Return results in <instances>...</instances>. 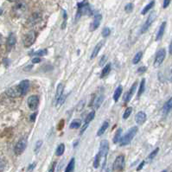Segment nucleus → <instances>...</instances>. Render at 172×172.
<instances>
[{
    "label": "nucleus",
    "mask_w": 172,
    "mask_h": 172,
    "mask_svg": "<svg viewBox=\"0 0 172 172\" xmlns=\"http://www.w3.org/2000/svg\"><path fill=\"white\" fill-rule=\"evenodd\" d=\"M26 10V4L23 3H18L13 7V12L16 16H22Z\"/></svg>",
    "instance_id": "4468645a"
},
{
    "label": "nucleus",
    "mask_w": 172,
    "mask_h": 172,
    "mask_svg": "<svg viewBox=\"0 0 172 172\" xmlns=\"http://www.w3.org/2000/svg\"><path fill=\"white\" fill-rule=\"evenodd\" d=\"M6 94L10 97H18V96H21V92L19 89V87L18 85L15 86V87H10L9 89L6 91Z\"/></svg>",
    "instance_id": "2eb2a0df"
},
{
    "label": "nucleus",
    "mask_w": 172,
    "mask_h": 172,
    "mask_svg": "<svg viewBox=\"0 0 172 172\" xmlns=\"http://www.w3.org/2000/svg\"><path fill=\"white\" fill-rule=\"evenodd\" d=\"M162 172H167V171H162Z\"/></svg>",
    "instance_id": "052dcab7"
},
{
    "label": "nucleus",
    "mask_w": 172,
    "mask_h": 172,
    "mask_svg": "<svg viewBox=\"0 0 172 172\" xmlns=\"http://www.w3.org/2000/svg\"><path fill=\"white\" fill-rule=\"evenodd\" d=\"M6 167V161L4 158H0V172L4 171Z\"/></svg>",
    "instance_id": "4c0bfd02"
},
{
    "label": "nucleus",
    "mask_w": 172,
    "mask_h": 172,
    "mask_svg": "<svg viewBox=\"0 0 172 172\" xmlns=\"http://www.w3.org/2000/svg\"><path fill=\"white\" fill-rule=\"evenodd\" d=\"M138 126H132V128H130L129 131L125 134V136L123 138H121V139H120V145L121 146H126V145L130 144V143L132 142L133 138L138 133Z\"/></svg>",
    "instance_id": "f03ea898"
},
{
    "label": "nucleus",
    "mask_w": 172,
    "mask_h": 172,
    "mask_svg": "<svg viewBox=\"0 0 172 172\" xmlns=\"http://www.w3.org/2000/svg\"><path fill=\"white\" fill-rule=\"evenodd\" d=\"M154 4H155V2H154V1H151V2H150V3H149V4H147L146 6H145V7L144 8V10H142L141 14H142V15H144V14H146V13H147V12H148V11L150 10V9L153 7V6H154Z\"/></svg>",
    "instance_id": "2f4dec72"
},
{
    "label": "nucleus",
    "mask_w": 172,
    "mask_h": 172,
    "mask_svg": "<svg viewBox=\"0 0 172 172\" xmlns=\"http://www.w3.org/2000/svg\"><path fill=\"white\" fill-rule=\"evenodd\" d=\"M165 55H166V51L165 49H161L157 51L156 57H155V61H154V67H159L163 61L165 60Z\"/></svg>",
    "instance_id": "0eeeda50"
},
{
    "label": "nucleus",
    "mask_w": 172,
    "mask_h": 172,
    "mask_svg": "<svg viewBox=\"0 0 172 172\" xmlns=\"http://www.w3.org/2000/svg\"><path fill=\"white\" fill-rule=\"evenodd\" d=\"M108 150H109V143L107 140L104 139L100 142L99 153H98L99 157V165L101 166V169H103L105 167Z\"/></svg>",
    "instance_id": "f257e3e1"
},
{
    "label": "nucleus",
    "mask_w": 172,
    "mask_h": 172,
    "mask_svg": "<svg viewBox=\"0 0 172 172\" xmlns=\"http://www.w3.org/2000/svg\"><path fill=\"white\" fill-rule=\"evenodd\" d=\"M137 86H138V83L134 82L132 84V87H131V89L128 91L127 93L125 94V96H124V101L125 102H129L130 100H131V99H132V96L133 95V93H135V91L137 89Z\"/></svg>",
    "instance_id": "f3484780"
},
{
    "label": "nucleus",
    "mask_w": 172,
    "mask_h": 172,
    "mask_svg": "<svg viewBox=\"0 0 172 172\" xmlns=\"http://www.w3.org/2000/svg\"><path fill=\"white\" fill-rule=\"evenodd\" d=\"M66 98H67V95L62 94V95L56 100V107H59L61 105H62V104H63V103L65 102V100H66Z\"/></svg>",
    "instance_id": "72a5a7b5"
},
{
    "label": "nucleus",
    "mask_w": 172,
    "mask_h": 172,
    "mask_svg": "<svg viewBox=\"0 0 172 172\" xmlns=\"http://www.w3.org/2000/svg\"><path fill=\"white\" fill-rule=\"evenodd\" d=\"M101 19H102V16L100 14H97L95 15L93 20L92 21V22L90 23V31H94L96 30L99 27V24L101 22Z\"/></svg>",
    "instance_id": "9b49d317"
},
{
    "label": "nucleus",
    "mask_w": 172,
    "mask_h": 172,
    "mask_svg": "<svg viewBox=\"0 0 172 172\" xmlns=\"http://www.w3.org/2000/svg\"><path fill=\"white\" fill-rule=\"evenodd\" d=\"M110 33H111V30L108 28V27H105L102 30V36L104 37H107L109 35H110Z\"/></svg>",
    "instance_id": "ea45409f"
},
{
    "label": "nucleus",
    "mask_w": 172,
    "mask_h": 172,
    "mask_svg": "<svg viewBox=\"0 0 172 172\" xmlns=\"http://www.w3.org/2000/svg\"><path fill=\"white\" fill-rule=\"evenodd\" d=\"M106 172H113V170H112V167H108L107 170H106Z\"/></svg>",
    "instance_id": "6e6d98bb"
},
{
    "label": "nucleus",
    "mask_w": 172,
    "mask_h": 172,
    "mask_svg": "<svg viewBox=\"0 0 172 172\" xmlns=\"http://www.w3.org/2000/svg\"><path fill=\"white\" fill-rule=\"evenodd\" d=\"M105 56H103V57H102V59H100V61H99V65H100V66L104 64V62H105Z\"/></svg>",
    "instance_id": "864d4df0"
},
{
    "label": "nucleus",
    "mask_w": 172,
    "mask_h": 172,
    "mask_svg": "<svg viewBox=\"0 0 172 172\" xmlns=\"http://www.w3.org/2000/svg\"><path fill=\"white\" fill-rule=\"evenodd\" d=\"M19 87V89H20V92H21V96H23L25 95L28 91H29V88H30V82L28 80H23L21 82L19 83L18 85Z\"/></svg>",
    "instance_id": "ddd939ff"
},
{
    "label": "nucleus",
    "mask_w": 172,
    "mask_h": 172,
    "mask_svg": "<svg viewBox=\"0 0 172 172\" xmlns=\"http://www.w3.org/2000/svg\"><path fill=\"white\" fill-rule=\"evenodd\" d=\"M122 90H123V87L122 86H119L116 89H115V92L113 93V100L114 101H118L119 99L121 96V93H122Z\"/></svg>",
    "instance_id": "b1692460"
},
{
    "label": "nucleus",
    "mask_w": 172,
    "mask_h": 172,
    "mask_svg": "<svg viewBox=\"0 0 172 172\" xmlns=\"http://www.w3.org/2000/svg\"><path fill=\"white\" fill-rule=\"evenodd\" d=\"M92 10L89 6V4L87 2H79L78 3V10L76 13V21L81 18L83 15H91Z\"/></svg>",
    "instance_id": "7ed1b4c3"
},
{
    "label": "nucleus",
    "mask_w": 172,
    "mask_h": 172,
    "mask_svg": "<svg viewBox=\"0 0 172 172\" xmlns=\"http://www.w3.org/2000/svg\"><path fill=\"white\" fill-rule=\"evenodd\" d=\"M1 40H2V39H1V36H0V45H1Z\"/></svg>",
    "instance_id": "bf43d9fd"
},
{
    "label": "nucleus",
    "mask_w": 172,
    "mask_h": 172,
    "mask_svg": "<svg viewBox=\"0 0 172 172\" xmlns=\"http://www.w3.org/2000/svg\"><path fill=\"white\" fill-rule=\"evenodd\" d=\"M104 45V42H100V43H99L95 47H94V49H93V52H92V55H91V59H93L94 57H96L97 56V55L99 52V50L101 49V48H102V46Z\"/></svg>",
    "instance_id": "412c9836"
},
{
    "label": "nucleus",
    "mask_w": 172,
    "mask_h": 172,
    "mask_svg": "<svg viewBox=\"0 0 172 172\" xmlns=\"http://www.w3.org/2000/svg\"><path fill=\"white\" fill-rule=\"evenodd\" d=\"M64 151H65V145L64 144H61L60 145H58L57 149L55 150V155L57 157H60L64 153Z\"/></svg>",
    "instance_id": "c85d7f7f"
},
{
    "label": "nucleus",
    "mask_w": 172,
    "mask_h": 172,
    "mask_svg": "<svg viewBox=\"0 0 172 172\" xmlns=\"http://www.w3.org/2000/svg\"><path fill=\"white\" fill-rule=\"evenodd\" d=\"M16 43V36L13 33H10L9 35L7 38V42H6V48H7L8 51L11 50V49L15 46Z\"/></svg>",
    "instance_id": "dca6fc26"
},
{
    "label": "nucleus",
    "mask_w": 172,
    "mask_h": 172,
    "mask_svg": "<svg viewBox=\"0 0 172 172\" xmlns=\"http://www.w3.org/2000/svg\"><path fill=\"white\" fill-rule=\"evenodd\" d=\"M47 53H48V50L47 49H41V50H39V51H37V52L34 53V55H37V56H43V55H47Z\"/></svg>",
    "instance_id": "e433bc0d"
},
{
    "label": "nucleus",
    "mask_w": 172,
    "mask_h": 172,
    "mask_svg": "<svg viewBox=\"0 0 172 172\" xmlns=\"http://www.w3.org/2000/svg\"><path fill=\"white\" fill-rule=\"evenodd\" d=\"M126 165V160H125V156L124 155H120L116 157L113 165H112V170L113 171L121 172L125 169Z\"/></svg>",
    "instance_id": "20e7f679"
},
{
    "label": "nucleus",
    "mask_w": 172,
    "mask_h": 172,
    "mask_svg": "<svg viewBox=\"0 0 172 172\" xmlns=\"http://www.w3.org/2000/svg\"><path fill=\"white\" fill-rule=\"evenodd\" d=\"M93 167L95 169H97L99 167V155H96L95 157H94V161H93Z\"/></svg>",
    "instance_id": "a19ab883"
},
{
    "label": "nucleus",
    "mask_w": 172,
    "mask_h": 172,
    "mask_svg": "<svg viewBox=\"0 0 172 172\" xmlns=\"http://www.w3.org/2000/svg\"><path fill=\"white\" fill-rule=\"evenodd\" d=\"M158 150H159V148H157V149H155V150H153L152 152H150V155L147 157V160H148L149 162H150L151 160H153V159L155 158V157L157 156V154L158 153Z\"/></svg>",
    "instance_id": "f704fd0d"
},
{
    "label": "nucleus",
    "mask_w": 172,
    "mask_h": 172,
    "mask_svg": "<svg viewBox=\"0 0 172 172\" xmlns=\"http://www.w3.org/2000/svg\"><path fill=\"white\" fill-rule=\"evenodd\" d=\"M81 126H82V121H81V120H74L71 122L69 127H70V129H78Z\"/></svg>",
    "instance_id": "c756f323"
},
{
    "label": "nucleus",
    "mask_w": 172,
    "mask_h": 172,
    "mask_svg": "<svg viewBox=\"0 0 172 172\" xmlns=\"http://www.w3.org/2000/svg\"><path fill=\"white\" fill-rule=\"evenodd\" d=\"M35 166H36V163H33L32 165H30L29 168H28V171H31V170H33V169L35 168Z\"/></svg>",
    "instance_id": "603ef678"
},
{
    "label": "nucleus",
    "mask_w": 172,
    "mask_h": 172,
    "mask_svg": "<svg viewBox=\"0 0 172 172\" xmlns=\"http://www.w3.org/2000/svg\"><path fill=\"white\" fill-rule=\"evenodd\" d=\"M142 55H143V53L141 52V51H139V52L137 53V54L135 55L133 60H132V63H133V64H138V63L140 61V60H141Z\"/></svg>",
    "instance_id": "473e14b6"
},
{
    "label": "nucleus",
    "mask_w": 172,
    "mask_h": 172,
    "mask_svg": "<svg viewBox=\"0 0 172 172\" xmlns=\"http://www.w3.org/2000/svg\"><path fill=\"white\" fill-rule=\"evenodd\" d=\"M41 17H42V16H41L40 13H38V12L33 13V14L29 17L28 22H27V25H29V26H34L35 24H37V23L41 20Z\"/></svg>",
    "instance_id": "f8f14e48"
},
{
    "label": "nucleus",
    "mask_w": 172,
    "mask_h": 172,
    "mask_svg": "<svg viewBox=\"0 0 172 172\" xmlns=\"http://www.w3.org/2000/svg\"><path fill=\"white\" fill-rule=\"evenodd\" d=\"M145 71H146V67H141L138 69V73H143V72H145Z\"/></svg>",
    "instance_id": "09e8293b"
},
{
    "label": "nucleus",
    "mask_w": 172,
    "mask_h": 172,
    "mask_svg": "<svg viewBox=\"0 0 172 172\" xmlns=\"http://www.w3.org/2000/svg\"><path fill=\"white\" fill-rule=\"evenodd\" d=\"M27 147V139L26 138H22L20 139L18 142L16 143L15 148H14V151H15L16 155H21L24 150Z\"/></svg>",
    "instance_id": "423d86ee"
},
{
    "label": "nucleus",
    "mask_w": 172,
    "mask_h": 172,
    "mask_svg": "<svg viewBox=\"0 0 172 172\" xmlns=\"http://www.w3.org/2000/svg\"><path fill=\"white\" fill-rule=\"evenodd\" d=\"M42 144H43V141H42V140H39V141L37 142V144H36V147H35V152H37L38 150L41 148Z\"/></svg>",
    "instance_id": "79ce46f5"
},
{
    "label": "nucleus",
    "mask_w": 172,
    "mask_h": 172,
    "mask_svg": "<svg viewBox=\"0 0 172 172\" xmlns=\"http://www.w3.org/2000/svg\"><path fill=\"white\" fill-rule=\"evenodd\" d=\"M41 61V59L39 58V57H36V58H34L33 60H32V63H38V62H40Z\"/></svg>",
    "instance_id": "8fccbe9b"
},
{
    "label": "nucleus",
    "mask_w": 172,
    "mask_h": 172,
    "mask_svg": "<svg viewBox=\"0 0 172 172\" xmlns=\"http://www.w3.org/2000/svg\"><path fill=\"white\" fill-rule=\"evenodd\" d=\"M156 16H157V14H156V12H151L150 14V16H148V18H147V20H146V22H144V24L143 25V27L141 28V30H140V32L141 33H144L146 30L149 29V27H150V25L152 24V22H154V20H155V18H156Z\"/></svg>",
    "instance_id": "1a4fd4ad"
},
{
    "label": "nucleus",
    "mask_w": 172,
    "mask_h": 172,
    "mask_svg": "<svg viewBox=\"0 0 172 172\" xmlns=\"http://www.w3.org/2000/svg\"><path fill=\"white\" fill-rule=\"evenodd\" d=\"M111 71V63H108L105 65V67L102 69V72H101V75H100V78H103L105 77V75H107Z\"/></svg>",
    "instance_id": "cd10ccee"
},
{
    "label": "nucleus",
    "mask_w": 172,
    "mask_h": 172,
    "mask_svg": "<svg viewBox=\"0 0 172 172\" xmlns=\"http://www.w3.org/2000/svg\"><path fill=\"white\" fill-rule=\"evenodd\" d=\"M55 165H56V162H54L52 165H51V167L49 169V172H54L55 171Z\"/></svg>",
    "instance_id": "a18cd8bd"
},
{
    "label": "nucleus",
    "mask_w": 172,
    "mask_h": 172,
    "mask_svg": "<svg viewBox=\"0 0 172 172\" xmlns=\"http://www.w3.org/2000/svg\"><path fill=\"white\" fill-rule=\"evenodd\" d=\"M37 112H35V113H33L31 116H30V120L31 121H35V120H36V117H37Z\"/></svg>",
    "instance_id": "3c124183"
},
{
    "label": "nucleus",
    "mask_w": 172,
    "mask_h": 172,
    "mask_svg": "<svg viewBox=\"0 0 172 172\" xmlns=\"http://www.w3.org/2000/svg\"><path fill=\"white\" fill-rule=\"evenodd\" d=\"M2 12H3V10H2V9H0V15L2 14Z\"/></svg>",
    "instance_id": "4d7b16f0"
},
{
    "label": "nucleus",
    "mask_w": 172,
    "mask_h": 172,
    "mask_svg": "<svg viewBox=\"0 0 172 172\" xmlns=\"http://www.w3.org/2000/svg\"><path fill=\"white\" fill-rule=\"evenodd\" d=\"M169 52L171 55H172V41L171 43V44H170V47H169Z\"/></svg>",
    "instance_id": "5fc2aeb1"
},
{
    "label": "nucleus",
    "mask_w": 172,
    "mask_h": 172,
    "mask_svg": "<svg viewBox=\"0 0 172 172\" xmlns=\"http://www.w3.org/2000/svg\"><path fill=\"white\" fill-rule=\"evenodd\" d=\"M103 100H104V94L99 93L97 95H95L93 100L92 101V105H93L94 108H98L100 105V104L103 102Z\"/></svg>",
    "instance_id": "a211bd4d"
},
{
    "label": "nucleus",
    "mask_w": 172,
    "mask_h": 172,
    "mask_svg": "<svg viewBox=\"0 0 172 172\" xmlns=\"http://www.w3.org/2000/svg\"><path fill=\"white\" fill-rule=\"evenodd\" d=\"M94 117H95V111H92V112H90L89 113L87 114L86 120L84 121V124H83L82 127V130H81V132H80V134L82 135L84 133V132L86 131V129L88 127L89 123L94 119Z\"/></svg>",
    "instance_id": "9d476101"
},
{
    "label": "nucleus",
    "mask_w": 172,
    "mask_h": 172,
    "mask_svg": "<svg viewBox=\"0 0 172 172\" xmlns=\"http://www.w3.org/2000/svg\"><path fill=\"white\" fill-rule=\"evenodd\" d=\"M37 39V33L34 31V30H31L29 33H27L22 39V42H23V45L25 48H29L31 45L35 43Z\"/></svg>",
    "instance_id": "39448f33"
},
{
    "label": "nucleus",
    "mask_w": 172,
    "mask_h": 172,
    "mask_svg": "<svg viewBox=\"0 0 172 172\" xmlns=\"http://www.w3.org/2000/svg\"><path fill=\"white\" fill-rule=\"evenodd\" d=\"M109 126V122L108 121H105L102 125H101V126L100 128L99 129V131H98L97 135L99 137V136H101V135H103L105 133V132L106 131V129L108 128Z\"/></svg>",
    "instance_id": "5701e85b"
},
{
    "label": "nucleus",
    "mask_w": 172,
    "mask_h": 172,
    "mask_svg": "<svg viewBox=\"0 0 172 172\" xmlns=\"http://www.w3.org/2000/svg\"><path fill=\"white\" fill-rule=\"evenodd\" d=\"M172 108V97L166 102L164 105V107H163V112H164V114H167L168 112H170Z\"/></svg>",
    "instance_id": "4be33fe9"
},
{
    "label": "nucleus",
    "mask_w": 172,
    "mask_h": 172,
    "mask_svg": "<svg viewBox=\"0 0 172 172\" xmlns=\"http://www.w3.org/2000/svg\"><path fill=\"white\" fill-rule=\"evenodd\" d=\"M75 159L73 157L71 158V160L69 161V163L67 164L65 172H74L75 170Z\"/></svg>",
    "instance_id": "393cba45"
},
{
    "label": "nucleus",
    "mask_w": 172,
    "mask_h": 172,
    "mask_svg": "<svg viewBox=\"0 0 172 172\" xmlns=\"http://www.w3.org/2000/svg\"><path fill=\"white\" fill-rule=\"evenodd\" d=\"M171 82H172V70H171Z\"/></svg>",
    "instance_id": "13d9d810"
},
{
    "label": "nucleus",
    "mask_w": 172,
    "mask_h": 172,
    "mask_svg": "<svg viewBox=\"0 0 172 172\" xmlns=\"http://www.w3.org/2000/svg\"><path fill=\"white\" fill-rule=\"evenodd\" d=\"M132 10H133V4H132V3L126 4V7H125V10H126V12H127V13H131V12L132 11Z\"/></svg>",
    "instance_id": "58836bf2"
},
{
    "label": "nucleus",
    "mask_w": 172,
    "mask_h": 172,
    "mask_svg": "<svg viewBox=\"0 0 172 172\" xmlns=\"http://www.w3.org/2000/svg\"><path fill=\"white\" fill-rule=\"evenodd\" d=\"M165 27H166V22H164L159 27V30L157 31V37H156V41H159L161 38L163 37L164 34H165Z\"/></svg>",
    "instance_id": "aec40b11"
},
{
    "label": "nucleus",
    "mask_w": 172,
    "mask_h": 172,
    "mask_svg": "<svg viewBox=\"0 0 172 172\" xmlns=\"http://www.w3.org/2000/svg\"><path fill=\"white\" fill-rule=\"evenodd\" d=\"M144 164H145V162H144V161L141 162V163H140V165H138V167L137 168V171H141V170L143 169V167H144Z\"/></svg>",
    "instance_id": "c03bdc74"
},
{
    "label": "nucleus",
    "mask_w": 172,
    "mask_h": 172,
    "mask_svg": "<svg viewBox=\"0 0 172 172\" xmlns=\"http://www.w3.org/2000/svg\"><path fill=\"white\" fill-rule=\"evenodd\" d=\"M27 103H28V106L30 110L34 111V110H37V108L38 107L39 105V98L37 95H32L28 98V100H27Z\"/></svg>",
    "instance_id": "6e6552de"
},
{
    "label": "nucleus",
    "mask_w": 172,
    "mask_h": 172,
    "mask_svg": "<svg viewBox=\"0 0 172 172\" xmlns=\"http://www.w3.org/2000/svg\"><path fill=\"white\" fill-rule=\"evenodd\" d=\"M4 65L5 66V67H7L9 65H10V60L7 59V58H5V59H4Z\"/></svg>",
    "instance_id": "de8ad7c7"
},
{
    "label": "nucleus",
    "mask_w": 172,
    "mask_h": 172,
    "mask_svg": "<svg viewBox=\"0 0 172 172\" xmlns=\"http://www.w3.org/2000/svg\"><path fill=\"white\" fill-rule=\"evenodd\" d=\"M63 91H64V85H63L62 83H60V84L57 86L56 93H55V99H56V100L63 94Z\"/></svg>",
    "instance_id": "a878e982"
},
{
    "label": "nucleus",
    "mask_w": 172,
    "mask_h": 172,
    "mask_svg": "<svg viewBox=\"0 0 172 172\" xmlns=\"http://www.w3.org/2000/svg\"><path fill=\"white\" fill-rule=\"evenodd\" d=\"M132 107H128L126 109V111L124 112V115H123V118H124V120H126L129 118V116L132 114Z\"/></svg>",
    "instance_id": "c9c22d12"
},
{
    "label": "nucleus",
    "mask_w": 172,
    "mask_h": 172,
    "mask_svg": "<svg viewBox=\"0 0 172 172\" xmlns=\"http://www.w3.org/2000/svg\"><path fill=\"white\" fill-rule=\"evenodd\" d=\"M66 22H67V13H66V10H63V24H62V29L65 28Z\"/></svg>",
    "instance_id": "37998d69"
},
{
    "label": "nucleus",
    "mask_w": 172,
    "mask_h": 172,
    "mask_svg": "<svg viewBox=\"0 0 172 172\" xmlns=\"http://www.w3.org/2000/svg\"><path fill=\"white\" fill-rule=\"evenodd\" d=\"M144 88H145V79H143L140 83V86H139V89L138 92V96H141L143 94V93L144 92Z\"/></svg>",
    "instance_id": "7c9ffc66"
},
{
    "label": "nucleus",
    "mask_w": 172,
    "mask_h": 172,
    "mask_svg": "<svg viewBox=\"0 0 172 172\" xmlns=\"http://www.w3.org/2000/svg\"><path fill=\"white\" fill-rule=\"evenodd\" d=\"M146 120V114L145 112H139L137 113L136 117H135V121L137 122V124H139V125H142L145 122Z\"/></svg>",
    "instance_id": "6ab92c4d"
},
{
    "label": "nucleus",
    "mask_w": 172,
    "mask_h": 172,
    "mask_svg": "<svg viewBox=\"0 0 172 172\" xmlns=\"http://www.w3.org/2000/svg\"><path fill=\"white\" fill-rule=\"evenodd\" d=\"M121 133H122V128H119L116 132V133L114 135V138H113V143L114 144H117L120 141L121 139Z\"/></svg>",
    "instance_id": "bb28decb"
},
{
    "label": "nucleus",
    "mask_w": 172,
    "mask_h": 172,
    "mask_svg": "<svg viewBox=\"0 0 172 172\" xmlns=\"http://www.w3.org/2000/svg\"><path fill=\"white\" fill-rule=\"evenodd\" d=\"M171 4V1L170 0H166V1H164V4H163V7L166 8L168 7V5Z\"/></svg>",
    "instance_id": "49530a36"
}]
</instances>
